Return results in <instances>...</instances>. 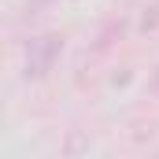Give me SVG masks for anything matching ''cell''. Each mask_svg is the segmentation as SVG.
Returning a JSON list of instances; mask_svg holds the SVG:
<instances>
[{
  "label": "cell",
  "mask_w": 159,
  "mask_h": 159,
  "mask_svg": "<svg viewBox=\"0 0 159 159\" xmlns=\"http://www.w3.org/2000/svg\"><path fill=\"white\" fill-rule=\"evenodd\" d=\"M37 4H48V0H37Z\"/></svg>",
  "instance_id": "2"
},
{
  "label": "cell",
  "mask_w": 159,
  "mask_h": 159,
  "mask_svg": "<svg viewBox=\"0 0 159 159\" xmlns=\"http://www.w3.org/2000/svg\"><path fill=\"white\" fill-rule=\"evenodd\" d=\"M59 52H63V37H59V34L30 37L26 41V56H22V78L26 81H44L48 74H52Z\"/></svg>",
  "instance_id": "1"
}]
</instances>
